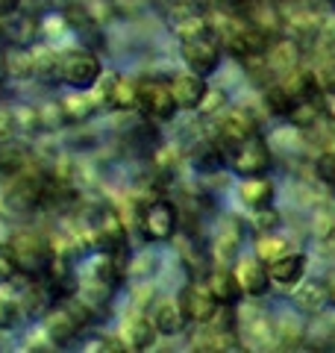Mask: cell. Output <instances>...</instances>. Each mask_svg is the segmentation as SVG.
I'll use <instances>...</instances> for the list:
<instances>
[{
	"instance_id": "74e56055",
	"label": "cell",
	"mask_w": 335,
	"mask_h": 353,
	"mask_svg": "<svg viewBox=\"0 0 335 353\" xmlns=\"http://www.w3.org/2000/svg\"><path fill=\"white\" fill-rule=\"evenodd\" d=\"M315 168H318V176H321L323 183L335 185V145H329V148H323V150H321V157H318V162H315Z\"/></svg>"
},
{
	"instance_id": "836d02e7",
	"label": "cell",
	"mask_w": 335,
	"mask_h": 353,
	"mask_svg": "<svg viewBox=\"0 0 335 353\" xmlns=\"http://www.w3.org/2000/svg\"><path fill=\"white\" fill-rule=\"evenodd\" d=\"M227 92H221V88H206V94H203V101H200L197 106V115H203V118H215L221 115L223 109H227Z\"/></svg>"
},
{
	"instance_id": "e575fe53",
	"label": "cell",
	"mask_w": 335,
	"mask_h": 353,
	"mask_svg": "<svg viewBox=\"0 0 335 353\" xmlns=\"http://www.w3.org/2000/svg\"><path fill=\"white\" fill-rule=\"evenodd\" d=\"M30 162V157L24 153V148H12V150H0V176H12V174H18L24 165Z\"/></svg>"
},
{
	"instance_id": "1f68e13d",
	"label": "cell",
	"mask_w": 335,
	"mask_h": 353,
	"mask_svg": "<svg viewBox=\"0 0 335 353\" xmlns=\"http://www.w3.org/2000/svg\"><path fill=\"white\" fill-rule=\"evenodd\" d=\"M262 101H265V109H267V112L276 115V118H288V112H292V106H294V101L285 94V88L279 85L276 80L265 85Z\"/></svg>"
},
{
	"instance_id": "2e32d148",
	"label": "cell",
	"mask_w": 335,
	"mask_h": 353,
	"mask_svg": "<svg viewBox=\"0 0 335 353\" xmlns=\"http://www.w3.org/2000/svg\"><path fill=\"white\" fill-rule=\"evenodd\" d=\"M174 21H171V32L176 36V41H194V39H206V36H215L209 24V15L197 12L192 9V3H180L174 9Z\"/></svg>"
},
{
	"instance_id": "d6986e66",
	"label": "cell",
	"mask_w": 335,
	"mask_h": 353,
	"mask_svg": "<svg viewBox=\"0 0 335 353\" xmlns=\"http://www.w3.org/2000/svg\"><path fill=\"white\" fill-rule=\"evenodd\" d=\"M183 306H185V315H188V321L192 324H209L212 321V315L218 312V297L209 292V285L206 283H192L185 289V294L180 297Z\"/></svg>"
},
{
	"instance_id": "7402d4cb",
	"label": "cell",
	"mask_w": 335,
	"mask_h": 353,
	"mask_svg": "<svg viewBox=\"0 0 335 353\" xmlns=\"http://www.w3.org/2000/svg\"><path fill=\"white\" fill-rule=\"evenodd\" d=\"M300 57H303V48L294 41V39H276L267 44V50H265V62H267V68H271L274 77H283L285 71H292L300 65Z\"/></svg>"
},
{
	"instance_id": "5b68a950",
	"label": "cell",
	"mask_w": 335,
	"mask_h": 353,
	"mask_svg": "<svg viewBox=\"0 0 335 353\" xmlns=\"http://www.w3.org/2000/svg\"><path fill=\"white\" fill-rule=\"evenodd\" d=\"M139 230H141L144 239L153 241V245H165V241H171L176 233H180V212H176V206L171 201L153 197V201H148L141 206Z\"/></svg>"
},
{
	"instance_id": "f546056e",
	"label": "cell",
	"mask_w": 335,
	"mask_h": 353,
	"mask_svg": "<svg viewBox=\"0 0 335 353\" xmlns=\"http://www.w3.org/2000/svg\"><path fill=\"white\" fill-rule=\"evenodd\" d=\"M288 250H292V241H288L285 236H279L274 230V233H259V239H256V248H253V256L267 265L271 259L283 256V253H288Z\"/></svg>"
},
{
	"instance_id": "f35d334b",
	"label": "cell",
	"mask_w": 335,
	"mask_h": 353,
	"mask_svg": "<svg viewBox=\"0 0 335 353\" xmlns=\"http://www.w3.org/2000/svg\"><path fill=\"white\" fill-rule=\"evenodd\" d=\"M85 350L88 353H127L121 336H100L92 341V345H85Z\"/></svg>"
},
{
	"instance_id": "6da1fadb",
	"label": "cell",
	"mask_w": 335,
	"mask_h": 353,
	"mask_svg": "<svg viewBox=\"0 0 335 353\" xmlns=\"http://www.w3.org/2000/svg\"><path fill=\"white\" fill-rule=\"evenodd\" d=\"M209 24L221 44V50L236 57L238 62L247 57H259V53L267 50V44H271V36H267L265 30H259L247 15H238V12H232V9L230 12L209 15Z\"/></svg>"
},
{
	"instance_id": "3957f363",
	"label": "cell",
	"mask_w": 335,
	"mask_h": 353,
	"mask_svg": "<svg viewBox=\"0 0 335 353\" xmlns=\"http://www.w3.org/2000/svg\"><path fill=\"white\" fill-rule=\"evenodd\" d=\"M6 250L12 253L18 271L24 274V277H32V280H39L44 274V268H48V262L53 259V245L44 236L32 233V230H21V233L9 236Z\"/></svg>"
},
{
	"instance_id": "4316f807",
	"label": "cell",
	"mask_w": 335,
	"mask_h": 353,
	"mask_svg": "<svg viewBox=\"0 0 335 353\" xmlns=\"http://www.w3.org/2000/svg\"><path fill=\"white\" fill-rule=\"evenodd\" d=\"M238 333H223V330H215V327H209V324H200L197 330V336H194V345L192 350H236L238 345Z\"/></svg>"
},
{
	"instance_id": "f1b7e54d",
	"label": "cell",
	"mask_w": 335,
	"mask_h": 353,
	"mask_svg": "<svg viewBox=\"0 0 335 353\" xmlns=\"http://www.w3.org/2000/svg\"><path fill=\"white\" fill-rule=\"evenodd\" d=\"M238 245H241V236L236 227H223V233L218 236L215 241V265H223V268H232L236 259L241 256L238 253Z\"/></svg>"
},
{
	"instance_id": "9a60e30c",
	"label": "cell",
	"mask_w": 335,
	"mask_h": 353,
	"mask_svg": "<svg viewBox=\"0 0 335 353\" xmlns=\"http://www.w3.org/2000/svg\"><path fill=\"white\" fill-rule=\"evenodd\" d=\"M150 321L156 327V333L168 336V339L180 336L183 330L192 324V321H188V315H185V306H183L180 297H165V301L156 303L153 312H150Z\"/></svg>"
},
{
	"instance_id": "44dd1931",
	"label": "cell",
	"mask_w": 335,
	"mask_h": 353,
	"mask_svg": "<svg viewBox=\"0 0 335 353\" xmlns=\"http://www.w3.org/2000/svg\"><path fill=\"white\" fill-rule=\"evenodd\" d=\"M294 306L300 309L303 315H321L323 309L329 306L332 301V292H329V285L323 283V280H300L294 285Z\"/></svg>"
},
{
	"instance_id": "ac0fdd59",
	"label": "cell",
	"mask_w": 335,
	"mask_h": 353,
	"mask_svg": "<svg viewBox=\"0 0 335 353\" xmlns=\"http://www.w3.org/2000/svg\"><path fill=\"white\" fill-rule=\"evenodd\" d=\"M306 253L300 250H288L283 256H276L267 262V274H271V283L274 285H283V289H294V285L306 277Z\"/></svg>"
},
{
	"instance_id": "d4e9b609",
	"label": "cell",
	"mask_w": 335,
	"mask_h": 353,
	"mask_svg": "<svg viewBox=\"0 0 335 353\" xmlns=\"http://www.w3.org/2000/svg\"><path fill=\"white\" fill-rule=\"evenodd\" d=\"M56 103H59V112H62L65 124H83V121L94 118V112H97L94 97L88 92H77V88H71V92L65 94L62 101H56Z\"/></svg>"
},
{
	"instance_id": "ab89813d",
	"label": "cell",
	"mask_w": 335,
	"mask_h": 353,
	"mask_svg": "<svg viewBox=\"0 0 335 353\" xmlns=\"http://www.w3.org/2000/svg\"><path fill=\"white\" fill-rule=\"evenodd\" d=\"M18 130V112L12 106H0V141L12 139Z\"/></svg>"
},
{
	"instance_id": "4fadbf2b",
	"label": "cell",
	"mask_w": 335,
	"mask_h": 353,
	"mask_svg": "<svg viewBox=\"0 0 335 353\" xmlns=\"http://www.w3.org/2000/svg\"><path fill=\"white\" fill-rule=\"evenodd\" d=\"M232 274H236V283L241 289V297H250V301H259L271 292V274H267V265L256 256H238L232 265Z\"/></svg>"
},
{
	"instance_id": "8d00e7d4",
	"label": "cell",
	"mask_w": 335,
	"mask_h": 353,
	"mask_svg": "<svg viewBox=\"0 0 335 353\" xmlns=\"http://www.w3.org/2000/svg\"><path fill=\"white\" fill-rule=\"evenodd\" d=\"M315 83H318V92L335 97V57H327L318 68H315Z\"/></svg>"
},
{
	"instance_id": "8fae6325",
	"label": "cell",
	"mask_w": 335,
	"mask_h": 353,
	"mask_svg": "<svg viewBox=\"0 0 335 353\" xmlns=\"http://www.w3.org/2000/svg\"><path fill=\"white\" fill-rule=\"evenodd\" d=\"M127 241H130V227L115 209H103L100 218L92 224V230H88V248L112 253V256H121L127 250Z\"/></svg>"
},
{
	"instance_id": "60d3db41",
	"label": "cell",
	"mask_w": 335,
	"mask_h": 353,
	"mask_svg": "<svg viewBox=\"0 0 335 353\" xmlns=\"http://www.w3.org/2000/svg\"><path fill=\"white\" fill-rule=\"evenodd\" d=\"M156 265H159V259H156V253H153V250H148L144 256H139L136 262H132L130 274H132V277H150V271L156 274Z\"/></svg>"
},
{
	"instance_id": "d590c367",
	"label": "cell",
	"mask_w": 335,
	"mask_h": 353,
	"mask_svg": "<svg viewBox=\"0 0 335 353\" xmlns=\"http://www.w3.org/2000/svg\"><path fill=\"white\" fill-rule=\"evenodd\" d=\"M250 224L256 233H274V230L279 227V212L271 206H262V209H250Z\"/></svg>"
},
{
	"instance_id": "4dcf8cb0",
	"label": "cell",
	"mask_w": 335,
	"mask_h": 353,
	"mask_svg": "<svg viewBox=\"0 0 335 353\" xmlns=\"http://www.w3.org/2000/svg\"><path fill=\"white\" fill-rule=\"evenodd\" d=\"M3 71L12 77V80H32V50H27V48L6 50Z\"/></svg>"
},
{
	"instance_id": "7a4b0ae2",
	"label": "cell",
	"mask_w": 335,
	"mask_h": 353,
	"mask_svg": "<svg viewBox=\"0 0 335 353\" xmlns=\"http://www.w3.org/2000/svg\"><path fill=\"white\" fill-rule=\"evenodd\" d=\"M121 285H124V271H121L118 259L112 256V253L97 250L94 256L85 262V268L80 274V289H77V294H83L85 301H92L100 309L118 294Z\"/></svg>"
},
{
	"instance_id": "603a6c76",
	"label": "cell",
	"mask_w": 335,
	"mask_h": 353,
	"mask_svg": "<svg viewBox=\"0 0 335 353\" xmlns=\"http://www.w3.org/2000/svg\"><path fill=\"white\" fill-rule=\"evenodd\" d=\"M274 197H276V185H274V180L267 174L247 176V180H241V185H238V201H241V206L247 209V212L250 209L271 206Z\"/></svg>"
},
{
	"instance_id": "277c9868",
	"label": "cell",
	"mask_w": 335,
	"mask_h": 353,
	"mask_svg": "<svg viewBox=\"0 0 335 353\" xmlns=\"http://www.w3.org/2000/svg\"><path fill=\"white\" fill-rule=\"evenodd\" d=\"M103 74V62L94 50L83 48H68L59 53V83H65L68 88H77V92H88L97 77Z\"/></svg>"
},
{
	"instance_id": "5bb4252c",
	"label": "cell",
	"mask_w": 335,
	"mask_h": 353,
	"mask_svg": "<svg viewBox=\"0 0 335 353\" xmlns=\"http://www.w3.org/2000/svg\"><path fill=\"white\" fill-rule=\"evenodd\" d=\"M121 341H124L127 353H144L150 350L156 345V339H159V333H156V327L150 321V315L144 312H130L124 321H121Z\"/></svg>"
},
{
	"instance_id": "8992f818",
	"label": "cell",
	"mask_w": 335,
	"mask_h": 353,
	"mask_svg": "<svg viewBox=\"0 0 335 353\" xmlns=\"http://www.w3.org/2000/svg\"><path fill=\"white\" fill-rule=\"evenodd\" d=\"M44 194H48V174L41 168H32V162H27L6 183V201L15 212H32L44 201Z\"/></svg>"
},
{
	"instance_id": "9c48e42d",
	"label": "cell",
	"mask_w": 335,
	"mask_h": 353,
	"mask_svg": "<svg viewBox=\"0 0 335 353\" xmlns=\"http://www.w3.org/2000/svg\"><path fill=\"white\" fill-rule=\"evenodd\" d=\"M227 162H230L232 174L241 176V180H247V176H262V174L271 171L274 153H271V145H267L262 136H250L227 153Z\"/></svg>"
},
{
	"instance_id": "7c38bea8",
	"label": "cell",
	"mask_w": 335,
	"mask_h": 353,
	"mask_svg": "<svg viewBox=\"0 0 335 353\" xmlns=\"http://www.w3.org/2000/svg\"><path fill=\"white\" fill-rule=\"evenodd\" d=\"M180 57H183V65L188 71H194L200 77H212L218 71L221 65V44L215 36H206V39H194V41H183L180 44Z\"/></svg>"
},
{
	"instance_id": "d6a6232c",
	"label": "cell",
	"mask_w": 335,
	"mask_h": 353,
	"mask_svg": "<svg viewBox=\"0 0 335 353\" xmlns=\"http://www.w3.org/2000/svg\"><path fill=\"white\" fill-rule=\"evenodd\" d=\"M24 318V303L18 297H3L0 294V330H12Z\"/></svg>"
},
{
	"instance_id": "b9f144b4",
	"label": "cell",
	"mask_w": 335,
	"mask_h": 353,
	"mask_svg": "<svg viewBox=\"0 0 335 353\" xmlns=\"http://www.w3.org/2000/svg\"><path fill=\"white\" fill-rule=\"evenodd\" d=\"M18 265L12 259V253L9 250H0V285H6V283H12L18 277Z\"/></svg>"
},
{
	"instance_id": "30bf717a",
	"label": "cell",
	"mask_w": 335,
	"mask_h": 353,
	"mask_svg": "<svg viewBox=\"0 0 335 353\" xmlns=\"http://www.w3.org/2000/svg\"><path fill=\"white\" fill-rule=\"evenodd\" d=\"M136 109L150 121V124H165L171 121L180 106H176L171 85L162 80H139L136 83Z\"/></svg>"
},
{
	"instance_id": "ba28073f",
	"label": "cell",
	"mask_w": 335,
	"mask_h": 353,
	"mask_svg": "<svg viewBox=\"0 0 335 353\" xmlns=\"http://www.w3.org/2000/svg\"><path fill=\"white\" fill-rule=\"evenodd\" d=\"M250 136H259V121H256L250 109L232 106V109H223L221 115H215V148L221 153H230Z\"/></svg>"
},
{
	"instance_id": "ffe728a7",
	"label": "cell",
	"mask_w": 335,
	"mask_h": 353,
	"mask_svg": "<svg viewBox=\"0 0 335 353\" xmlns=\"http://www.w3.org/2000/svg\"><path fill=\"white\" fill-rule=\"evenodd\" d=\"M41 330L48 333V339L53 341L56 347H65L68 341H74L77 336H80V321L74 318V312L68 306H56V309H50L48 315H44V321H41Z\"/></svg>"
},
{
	"instance_id": "7bdbcfd3",
	"label": "cell",
	"mask_w": 335,
	"mask_h": 353,
	"mask_svg": "<svg viewBox=\"0 0 335 353\" xmlns=\"http://www.w3.org/2000/svg\"><path fill=\"white\" fill-rule=\"evenodd\" d=\"M15 6H18V0H0V15H3V12H12Z\"/></svg>"
},
{
	"instance_id": "83f0119b",
	"label": "cell",
	"mask_w": 335,
	"mask_h": 353,
	"mask_svg": "<svg viewBox=\"0 0 335 353\" xmlns=\"http://www.w3.org/2000/svg\"><path fill=\"white\" fill-rule=\"evenodd\" d=\"M32 80H59V50L48 44L32 48Z\"/></svg>"
},
{
	"instance_id": "484cf974",
	"label": "cell",
	"mask_w": 335,
	"mask_h": 353,
	"mask_svg": "<svg viewBox=\"0 0 335 353\" xmlns=\"http://www.w3.org/2000/svg\"><path fill=\"white\" fill-rule=\"evenodd\" d=\"M209 292L218 297V303H227V306H236L241 301V289L236 283V274L232 268H223V265H215V271L206 277Z\"/></svg>"
},
{
	"instance_id": "cb8c5ba5",
	"label": "cell",
	"mask_w": 335,
	"mask_h": 353,
	"mask_svg": "<svg viewBox=\"0 0 335 353\" xmlns=\"http://www.w3.org/2000/svg\"><path fill=\"white\" fill-rule=\"evenodd\" d=\"M276 83L285 88V94L292 97L294 103L300 101H312V97H318V83H315V71L303 68V65H297V68L285 71L283 77H276Z\"/></svg>"
},
{
	"instance_id": "e0dca14e",
	"label": "cell",
	"mask_w": 335,
	"mask_h": 353,
	"mask_svg": "<svg viewBox=\"0 0 335 353\" xmlns=\"http://www.w3.org/2000/svg\"><path fill=\"white\" fill-rule=\"evenodd\" d=\"M168 85H171V94H174L176 106H180V112H197V106H200V101H203V94L209 88L206 77H200V74L188 71V68L183 74H176Z\"/></svg>"
},
{
	"instance_id": "52a82bcc",
	"label": "cell",
	"mask_w": 335,
	"mask_h": 353,
	"mask_svg": "<svg viewBox=\"0 0 335 353\" xmlns=\"http://www.w3.org/2000/svg\"><path fill=\"white\" fill-rule=\"evenodd\" d=\"M88 94L94 97L97 109H106V112H136V80H127L115 71L100 74Z\"/></svg>"
}]
</instances>
